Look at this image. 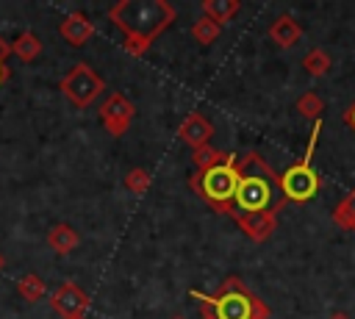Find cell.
Wrapping results in <instances>:
<instances>
[{
  "mask_svg": "<svg viewBox=\"0 0 355 319\" xmlns=\"http://www.w3.org/2000/svg\"><path fill=\"white\" fill-rule=\"evenodd\" d=\"M175 17L178 11L166 0H119L108 8V19L125 33L122 47L130 55H144Z\"/></svg>",
  "mask_w": 355,
  "mask_h": 319,
  "instance_id": "cell-1",
  "label": "cell"
},
{
  "mask_svg": "<svg viewBox=\"0 0 355 319\" xmlns=\"http://www.w3.org/2000/svg\"><path fill=\"white\" fill-rule=\"evenodd\" d=\"M286 197L280 191V175L258 155H239V186L233 194L230 216H258V214H280Z\"/></svg>",
  "mask_w": 355,
  "mask_h": 319,
  "instance_id": "cell-2",
  "label": "cell"
},
{
  "mask_svg": "<svg viewBox=\"0 0 355 319\" xmlns=\"http://www.w3.org/2000/svg\"><path fill=\"white\" fill-rule=\"evenodd\" d=\"M189 297L197 300L200 305L211 308V313L216 319H269L272 316L269 305L258 294H252L247 288V283L236 275L225 277L214 294H202V291L191 288Z\"/></svg>",
  "mask_w": 355,
  "mask_h": 319,
  "instance_id": "cell-3",
  "label": "cell"
},
{
  "mask_svg": "<svg viewBox=\"0 0 355 319\" xmlns=\"http://www.w3.org/2000/svg\"><path fill=\"white\" fill-rule=\"evenodd\" d=\"M189 186L216 214H230L233 194H236V186H239V155L236 153H225L222 164H216V166H211L205 172H194L189 178Z\"/></svg>",
  "mask_w": 355,
  "mask_h": 319,
  "instance_id": "cell-4",
  "label": "cell"
},
{
  "mask_svg": "<svg viewBox=\"0 0 355 319\" xmlns=\"http://www.w3.org/2000/svg\"><path fill=\"white\" fill-rule=\"evenodd\" d=\"M319 133H322V119L313 122V130H311L305 155H302L297 164H291V166L280 175V191H283L286 202H308V200H313L316 191H319V175H316V169L311 166Z\"/></svg>",
  "mask_w": 355,
  "mask_h": 319,
  "instance_id": "cell-5",
  "label": "cell"
},
{
  "mask_svg": "<svg viewBox=\"0 0 355 319\" xmlns=\"http://www.w3.org/2000/svg\"><path fill=\"white\" fill-rule=\"evenodd\" d=\"M61 94L75 105V108H89L103 92H105V80L86 64L78 61L64 78H61Z\"/></svg>",
  "mask_w": 355,
  "mask_h": 319,
  "instance_id": "cell-6",
  "label": "cell"
},
{
  "mask_svg": "<svg viewBox=\"0 0 355 319\" xmlns=\"http://www.w3.org/2000/svg\"><path fill=\"white\" fill-rule=\"evenodd\" d=\"M97 114H100V122H103L105 133H111V136L119 139V136L128 133V128H130V122H133V117H136V108H133V103H130L122 92H111V94L100 103Z\"/></svg>",
  "mask_w": 355,
  "mask_h": 319,
  "instance_id": "cell-7",
  "label": "cell"
},
{
  "mask_svg": "<svg viewBox=\"0 0 355 319\" xmlns=\"http://www.w3.org/2000/svg\"><path fill=\"white\" fill-rule=\"evenodd\" d=\"M50 308H53L61 319L86 316V311H89V294H86L78 283L64 280V283L50 294Z\"/></svg>",
  "mask_w": 355,
  "mask_h": 319,
  "instance_id": "cell-8",
  "label": "cell"
},
{
  "mask_svg": "<svg viewBox=\"0 0 355 319\" xmlns=\"http://www.w3.org/2000/svg\"><path fill=\"white\" fill-rule=\"evenodd\" d=\"M58 33H61V39H64L67 44L83 47V44L94 36V25H92V19H89L83 11H69V14L58 22Z\"/></svg>",
  "mask_w": 355,
  "mask_h": 319,
  "instance_id": "cell-9",
  "label": "cell"
},
{
  "mask_svg": "<svg viewBox=\"0 0 355 319\" xmlns=\"http://www.w3.org/2000/svg\"><path fill=\"white\" fill-rule=\"evenodd\" d=\"M178 136L191 147V150H197V147H205V144H211V136H214V125H211V119L208 117H202L200 111H191L183 122H180V128H178Z\"/></svg>",
  "mask_w": 355,
  "mask_h": 319,
  "instance_id": "cell-10",
  "label": "cell"
},
{
  "mask_svg": "<svg viewBox=\"0 0 355 319\" xmlns=\"http://www.w3.org/2000/svg\"><path fill=\"white\" fill-rule=\"evenodd\" d=\"M269 39L277 47H294L302 39V25L291 17V14H280L272 25H269Z\"/></svg>",
  "mask_w": 355,
  "mask_h": 319,
  "instance_id": "cell-11",
  "label": "cell"
},
{
  "mask_svg": "<svg viewBox=\"0 0 355 319\" xmlns=\"http://www.w3.org/2000/svg\"><path fill=\"white\" fill-rule=\"evenodd\" d=\"M236 225L252 239V241H266L275 227H277V214H258V216H241L236 219Z\"/></svg>",
  "mask_w": 355,
  "mask_h": 319,
  "instance_id": "cell-12",
  "label": "cell"
},
{
  "mask_svg": "<svg viewBox=\"0 0 355 319\" xmlns=\"http://www.w3.org/2000/svg\"><path fill=\"white\" fill-rule=\"evenodd\" d=\"M47 244H50L53 252L67 255V252H72V250L80 244V236H78V230H75L72 225L58 222V225H53V227L47 230Z\"/></svg>",
  "mask_w": 355,
  "mask_h": 319,
  "instance_id": "cell-13",
  "label": "cell"
},
{
  "mask_svg": "<svg viewBox=\"0 0 355 319\" xmlns=\"http://www.w3.org/2000/svg\"><path fill=\"white\" fill-rule=\"evenodd\" d=\"M239 11V0H205L202 3V17L214 19L216 25H225L227 19H233Z\"/></svg>",
  "mask_w": 355,
  "mask_h": 319,
  "instance_id": "cell-14",
  "label": "cell"
},
{
  "mask_svg": "<svg viewBox=\"0 0 355 319\" xmlns=\"http://www.w3.org/2000/svg\"><path fill=\"white\" fill-rule=\"evenodd\" d=\"M11 53H14L17 58H22V61H36V58H39V53H42V42H39V36H36V33L22 31V33L11 42Z\"/></svg>",
  "mask_w": 355,
  "mask_h": 319,
  "instance_id": "cell-15",
  "label": "cell"
},
{
  "mask_svg": "<svg viewBox=\"0 0 355 319\" xmlns=\"http://www.w3.org/2000/svg\"><path fill=\"white\" fill-rule=\"evenodd\" d=\"M44 280L39 277V275H33V272H28V275H22L19 280H17V294L25 300V302H39L42 297H44Z\"/></svg>",
  "mask_w": 355,
  "mask_h": 319,
  "instance_id": "cell-16",
  "label": "cell"
},
{
  "mask_svg": "<svg viewBox=\"0 0 355 319\" xmlns=\"http://www.w3.org/2000/svg\"><path fill=\"white\" fill-rule=\"evenodd\" d=\"M333 222L344 230H355V189L338 200V205L333 208Z\"/></svg>",
  "mask_w": 355,
  "mask_h": 319,
  "instance_id": "cell-17",
  "label": "cell"
},
{
  "mask_svg": "<svg viewBox=\"0 0 355 319\" xmlns=\"http://www.w3.org/2000/svg\"><path fill=\"white\" fill-rule=\"evenodd\" d=\"M294 108L300 111V117H305V119H322V111H324V103H322V97L316 94V92H305V94H300L297 97V103H294Z\"/></svg>",
  "mask_w": 355,
  "mask_h": 319,
  "instance_id": "cell-18",
  "label": "cell"
},
{
  "mask_svg": "<svg viewBox=\"0 0 355 319\" xmlns=\"http://www.w3.org/2000/svg\"><path fill=\"white\" fill-rule=\"evenodd\" d=\"M219 33H222V25H216V22L208 19V17H197L194 25H191V39H194L197 44H211Z\"/></svg>",
  "mask_w": 355,
  "mask_h": 319,
  "instance_id": "cell-19",
  "label": "cell"
},
{
  "mask_svg": "<svg viewBox=\"0 0 355 319\" xmlns=\"http://www.w3.org/2000/svg\"><path fill=\"white\" fill-rule=\"evenodd\" d=\"M302 67H305V72H308V75L322 78V75L330 69V55H327L322 47H313V50H308V53H305Z\"/></svg>",
  "mask_w": 355,
  "mask_h": 319,
  "instance_id": "cell-20",
  "label": "cell"
},
{
  "mask_svg": "<svg viewBox=\"0 0 355 319\" xmlns=\"http://www.w3.org/2000/svg\"><path fill=\"white\" fill-rule=\"evenodd\" d=\"M222 161H225V153L216 150V147H211V144L197 147V150L191 153V164L197 166V172H205V169H211V166H216V164H222Z\"/></svg>",
  "mask_w": 355,
  "mask_h": 319,
  "instance_id": "cell-21",
  "label": "cell"
},
{
  "mask_svg": "<svg viewBox=\"0 0 355 319\" xmlns=\"http://www.w3.org/2000/svg\"><path fill=\"white\" fill-rule=\"evenodd\" d=\"M150 183H153V178H150V172H147L144 166H133V169L125 175V186H128L133 194H147Z\"/></svg>",
  "mask_w": 355,
  "mask_h": 319,
  "instance_id": "cell-22",
  "label": "cell"
},
{
  "mask_svg": "<svg viewBox=\"0 0 355 319\" xmlns=\"http://www.w3.org/2000/svg\"><path fill=\"white\" fill-rule=\"evenodd\" d=\"M8 55H11V42H6V39L0 36V64H6Z\"/></svg>",
  "mask_w": 355,
  "mask_h": 319,
  "instance_id": "cell-23",
  "label": "cell"
},
{
  "mask_svg": "<svg viewBox=\"0 0 355 319\" xmlns=\"http://www.w3.org/2000/svg\"><path fill=\"white\" fill-rule=\"evenodd\" d=\"M344 122H347V125H352V128H355V103H352V105H349V108H347V111H344Z\"/></svg>",
  "mask_w": 355,
  "mask_h": 319,
  "instance_id": "cell-24",
  "label": "cell"
},
{
  "mask_svg": "<svg viewBox=\"0 0 355 319\" xmlns=\"http://www.w3.org/2000/svg\"><path fill=\"white\" fill-rule=\"evenodd\" d=\"M8 75H11V69H8L6 64H0V86H3L6 80H8Z\"/></svg>",
  "mask_w": 355,
  "mask_h": 319,
  "instance_id": "cell-25",
  "label": "cell"
},
{
  "mask_svg": "<svg viewBox=\"0 0 355 319\" xmlns=\"http://www.w3.org/2000/svg\"><path fill=\"white\" fill-rule=\"evenodd\" d=\"M200 319H216V316L211 313V308H205V305H200Z\"/></svg>",
  "mask_w": 355,
  "mask_h": 319,
  "instance_id": "cell-26",
  "label": "cell"
},
{
  "mask_svg": "<svg viewBox=\"0 0 355 319\" xmlns=\"http://www.w3.org/2000/svg\"><path fill=\"white\" fill-rule=\"evenodd\" d=\"M330 319H349V316H347V313H341V311H338V313H333V316H330Z\"/></svg>",
  "mask_w": 355,
  "mask_h": 319,
  "instance_id": "cell-27",
  "label": "cell"
},
{
  "mask_svg": "<svg viewBox=\"0 0 355 319\" xmlns=\"http://www.w3.org/2000/svg\"><path fill=\"white\" fill-rule=\"evenodd\" d=\"M3 266H6V258H3V252H0V272H3Z\"/></svg>",
  "mask_w": 355,
  "mask_h": 319,
  "instance_id": "cell-28",
  "label": "cell"
},
{
  "mask_svg": "<svg viewBox=\"0 0 355 319\" xmlns=\"http://www.w3.org/2000/svg\"><path fill=\"white\" fill-rule=\"evenodd\" d=\"M169 319H186V316H180V313H175V316H169Z\"/></svg>",
  "mask_w": 355,
  "mask_h": 319,
  "instance_id": "cell-29",
  "label": "cell"
},
{
  "mask_svg": "<svg viewBox=\"0 0 355 319\" xmlns=\"http://www.w3.org/2000/svg\"><path fill=\"white\" fill-rule=\"evenodd\" d=\"M72 319H89V316H72Z\"/></svg>",
  "mask_w": 355,
  "mask_h": 319,
  "instance_id": "cell-30",
  "label": "cell"
}]
</instances>
